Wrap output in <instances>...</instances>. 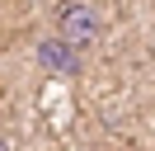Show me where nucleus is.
<instances>
[{
	"label": "nucleus",
	"instance_id": "obj_1",
	"mask_svg": "<svg viewBox=\"0 0 155 151\" xmlns=\"http://www.w3.org/2000/svg\"><path fill=\"white\" fill-rule=\"evenodd\" d=\"M104 33H108V19L99 5H89V0H61L57 5V38H66L75 47H99Z\"/></svg>",
	"mask_w": 155,
	"mask_h": 151
},
{
	"label": "nucleus",
	"instance_id": "obj_2",
	"mask_svg": "<svg viewBox=\"0 0 155 151\" xmlns=\"http://www.w3.org/2000/svg\"><path fill=\"white\" fill-rule=\"evenodd\" d=\"M38 66L42 71H52V76H80L85 71V47H75V43H66V38H42L38 43Z\"/></svg>",
	"mask_w": 155,
	"mask_h": 151
},
{
	"label": "nucleus",
	"instance_id": "obj_3",
	"mask_svg": "<svg viewBox=\"0 0 155 151\" xmlns=\"http://www.w3.org/2000/svg\"><path fill=\"white\" fill-rule=\"evenodd\" d=\"M0 151H10V142H5V137H0Z\"/></svg>",
	"mask_w": 155,
	"mask_h": 151
},
{
	"label": "nucleus",
	"instance_id": "obj_4",
	"mask_svg": "<svg viewBox=\"0 0 155 151\" xmlns=\"http://www.w3.org/2000/svg\"><path fill=\"white\" fill-rule=\"evenodd\" d=\"M150 5H155V0H150Z\"/></svg>",
	"mask_w": 155,
	"mask_h": 151
}]
</instances>
